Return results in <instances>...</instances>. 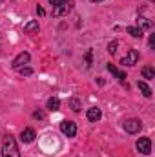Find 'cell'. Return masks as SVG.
<instances>
[{"instance_id":"obj_1","label":"cell","mask_w":155,"mask_h":157,"mask_svg":"<svg viewBox=\"0 0 155 157\" xmlns=\"http://www.w3.org/2000/svg\"><path fill=\"white\" fill-rule=\"evenodd\" d=\"M2 155L4 157H20L18 146H17V141H15L11 135L4 137V143H2Z\"/></svg>"},{"instance_id":"obj_2","label":"cell","mask_w":155,"mask_h":157,"mask_svg":"<svg viewBox=\"0 0 155 157\" xmlns=\"http://www.w3.org/2000/svg\"><path fill=\"white\" fill-rule=\"evenodd\" d=\"M71 7H73V0H66V2H62V4H59V6H55V7H53V11H51V15H53V17L68 15V13L71 11Z\"/></svg>"},{"instance_id":"obj_3","label":"cell","mask_w":155,"mask_h":157,"mask_svg":"<svg viewBox=\"0 0 155 157\" xmlns=\"http://www.w3.org/2000/svg\"><path fill=\"white\" fill-rule=\"evenodd\" d=\"M60 132H62L66 137H75V133H77V124L71 122V121H62V122H60Z\"/></svg>"},{"instance_id":"obj_4","label":"cell","mask_w":155,"mask_h":157,"mask_svg":"<svg viewBox=\"0 0 155 157\" xmlns=\"http://www.w3.org/2000/svg\"><path fill=\"white\" fill-rule=\"evenodd\" d=\"M137 60H139V51H137V49H130V51L126 53V57L120 60V64H122V66H135Z\"/></svg>"},{"instance_id":"obj_5","label":"cell","mask_w":155,"mask_h":157,"mask_svg":"<svg viewBox=\"0 0 155 157\" xmlns=\"http://www.w3.org/2000/svg\"><path fill=\"white\" fill-rule=\"evenodd\" d=\"M137 150H139L141 154H144V155L152 154V141H150L148 137H141V139L137 141Z\"/></svg>"},{"instance_id":"obj_6","label":"cell","mask_w":155,"mask_h":157,"mask_svg":"<svg viewBox=\"0 0 155 157\" xmlns=\"http://www.w3.org/2000/svg\"><path fill=\"white\" fill-rule=\"evenodd\" d=\"M28 62H29V53L22 51V53H18V55L13 59V68H15V70L24 68V64H28Z\"/></svg>"},{"instance_id":"obj_7","label":"cell","mask_w":155,"mask_h":157,"mask_svg":"<svg viewBox=\"0 0 155 157\" xmlns=\"http://www.w3.org/2000/svg\"><path fill=\"white\" fill-rule=\"evenodd\" d=\"M141 121L139 119H130V121H126L124 122V130L128 132V133H137V132H141Z\"/></svg>"},{"instance_id":"obj_8","label":"cell","mask_w":155,"mask_h":157,"mask_svg":"<svg viewBox=\"0 0 155 157\" xmlns=\"http://www.w3.org/2000/svg\"><path fill=\"white\" fill-rule=\"evenodd\" d=\"M20 139H22V143H33V141H35V130H33V128H26V130L22 132Z\"/></svg>"},{"instance_id":"obj_9","label":"cell","mask_w":155,"mask_h":157,"mask_svg":"<svg viewBox=\"0 0 155 157\" xmlns=\"http://www.w3.org/2000/svg\"><path fill=\"white\" fill-rule=\"evenodd\" d=\"M100 117H102V112H100L99 108H89V110H88V119H89L91 122H97Z\"/></svg>"},{"instance_id":"obj_10","label":"cell","mask_w":155,"mask_h":157,"mask_svg":"<svg viewBox=\"0 0 155 157\" xmlns=\"http://www.w3.org/2000/svg\"><path fill=\"white\" fill-rule=\"evenodd\" d=\"M108 71H110V73H113V75H115V77L120 80V82H124V78H126V73H124V71H120L119 68H115L113 64H108Z\"/></svg>"},{"instance_id":"obj_11","label":"cell","mask_w":155,"mask_h":157,"mask_svg":"<svg viewBox=\"0 0 155 157\" xmlns=\"http://www.w3.org/2000/svg\"><path fill=\"white\" fill-rule=\"evenodd\" d=\"M59 108H60V101H59L57 97L47 99V110H49V112H57Z\"/></svg>"},{"instance_id":"obj_12","label":"cell","mask_w":155,"mask_h":157,"mask_svg":"<svg viewBox=\"0 0 155 157\" xmlns=\"http://www.w3.org/2000/svg\"><path fill=\"white\" fill-rule=\"evenodd\" d=\"M137 86H139V90H141V93L144 95V97H152V88L146 84V82H137Z\"/></svg>"},{"instance_id":"obj_13","label":"cell","mask_w":155,"mask_h":157,"mask_svg":"<svg viewBox=\"0 0 155 157\" xmlns=\"http://www.w3.org/2000/svg\"><path fill=\"white\" fill-rule=\"evenodd\" d=\"M24 31H26V33H37V31H39V22H37V20L28 22L26 28H24Z\"/></svg>"},{"instance_id":"obj_14","label":"cell","mask_w":155,"mask_h":157,"mask_svg":"<svg viewBox=\"0 0 155 157\" xmlns=\"http://www.w3.org/2000/svg\"><path fill=\"white\" fill-rule=\"evenodd\" d=\"M152 20H148V18H139V29L141 31H144V29H152Z\"/></svg>"},{"instance_id":"obj_15","label":"cell","mask_w":155,"mask_h":157,"mask_svg":"<svg viewBox=\"0 0 155 157\" xmlns=\"http://www.w3.org/2000/svg\"><path fill=\"white\" fill-rule=\"evenodd\" d=\"M142 77L144 78H155V70L152 68V66L142 68Z\"/></svg>"},{"instance_id":"obj_16","label":"cell","mask_w":155,"mask_h":157,"mask_svg":"<svg viewBox=\"0 0 155 157\" xmlns=\"http://www.w3.org/2000/svg\"><path fill=\"white\" fill-rule=\"evenodd\" d=\"M126 31H128V33H130L131 37H135V39H139V37H142V31H141L139 28H133V26H131V28H128Z\"/></svg>"},{"instance_id":"obj_17","label":"cell","mask_w":155,"mask_h":157,"mask_svg":"<svg viewBox=\"0 0 155 157\" xmlns=\"http://www.w3.org/2000/svg\"><path fill=\"white\" fill-rule=\"evenodd\" d=\"M70 106H71L73 112H78V110H80V102H78L77 99H71V101H70Z\"/></svg>"},{"instance_id":"obj_18","label":"cell","mask_w":155,"mask_h":157,"mask_svg":"<svg viewBox=\"0 0 155 157\" xmlns=\"http://www.w3.org/2000/svg\"><path fill=\"white\" fill-rule=\"evenodd\" d=\"M117 46H119V42H117V40L110 42V44H108V51H110V53H115V51H117Z\"/></svg>"},{"instance_id":"obj_19","label":"cell","mask_w":155,"mask_h":157,"mask_svg":"<svg viewBox=\"0 0 155 157\" xmlns=\"http://www.w3.org/2000/svg\"><path fill=\"white\" fill-rule=\"evenodd\" d=\"M18 71H20L22 75H31V73H33L31 68H18Z\"/></svg>"},{"instance_id":"obj_20","label":"cell","mask_w":155,"mask_h":157,"mask_svg":"<svg viewBox=\"0 0 155 157\" xmlns=\"http://www.w3.org/2000/svg\"><path fill=\"white\" fill-rule=\"evenodd\" d=\"M62 2H66V0H49V4L55 7V6H59V4H62Z\"/></svg>"},{"instance_id":"obj_21","label":"cell","mask_w":155,"mask_h":157,"mask_svg":"<svg viewBox=\"0 0 155 157\" xmlns=\"http://www.w3.org/2000/svg\"><path fill=\"white\" fill-rule=\"evenodd\" d=\"M33 117H35V119H44V112H35V113H33Z\"/></svg>"},{"instance_id":"obj_22","label":"cell","mask_w":155,"mask_h":157,"mask_svg":"<svg viewBox=\"0 0 155 157\" xmlns=\"http://www.w3.org/2000/svg\"><path fill=\"white\" fill-rule=\"evenodd\" d=\"M37 13H39L40 17H44V15H46V11H44L42 7H37Z\"/></svg>"},{"instance_id":"obj_23","label":"cell","mask_w":155,"mask_h":157,"mask_svg":"<svg viewBox=\"0 0 155 157\" xmlns=\"http://www.w3.org/2000/svg\"><path fill=\"white\" fill-rule=\"evenodd\" d=\"M153 44H155V35H152L150 37V48H153Z\"/></svg>"},{"instance_id":"obj_24","label":"cell","mask_w":155,"mask_h":157,"mask_svg":"<svg viewBox=\"0 0 155 157\" xmlns=\"http://www.w3.org/2000/svg\"><path fill=\"white\" fill-rule=\"evenodd\" d=\"M91 2H102V0H91Z\"/></svg>"}]
</instances>
